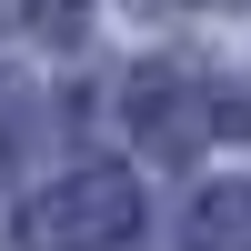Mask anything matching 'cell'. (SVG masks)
<instances>
[{
  "label": "cell",
  "instance_id": "obj_1",
  "mask_svg": "<svg viewBox=\"0 0 251 251\" xmlns=\"http://www.w3.org/2000/svg\"><path fill=\"white\" fill-rule=\"evenodd\" d=\"M131 231H141V181L111 171V161H80V171L40 181V191L10 211V241L20 251H111Z\"/></svg>",
  "mask_w": 251,
  "mask_h": 251
},
{
  "label": "cell",
  "instance_id": "obj_2",
  "mask_svg": "<svg viewBox=\"0 0 251 251\" xmlns=\"http://www.w3.org/2000/svg\"><path fill=\"white\" fill-rule=\"evenodd\" d=\"M121 111H131V131H141V151H151V161H191L201 141L221 131V111H211V80H201L191 60H141Z\"/></svg>",
  "mask_w": 251,
  "mask_h": 251
},
{
  "label": "cell",
  "instance_id": "obj_3",
  "mask_svg": "<svg viewBox=\"0 0 251 251\" xmlns=\"http://www.w3.org/2000/svg\"><path fill=\"white\" fill-rule=\"evenodd\" d=\"M191 251H251V181H221L191 211Z\"/></svg>",
  "mask_w": 251,
  "mask_h": 251
},
{
  "label": "cell",
  "instance_id": "obj_4",
  "mask_svg": "<svg viewBox=\"0 0 251 251\" xmlns=\"http://www.w3.org/2000/svg\"><path fill=\"white\" fill-rule=\"evenodd\" d=\"M20 20H30L40 40H60V30H80V0H20Z\"/></svg>",
  "mask_w": 251,
  "mask_h": 251
},
{
  "label": "cell",
  "instance_id": "obj_5",
  "mask_svg": "<svg viewBox=\"0 0 251 251\" xmlns=\"http://www.w3.org/2000/svg\"><path fill=\"white\" fill-rule=\"evenodd\" d=\"M221 121H231V131H241V141H251V91H241V100H231V111H221Z\"/></svg>",
  "mask_w": 251,
  "mask_h": 251
},
{
  "label": "cell",
  "instance_id": "obj_6",
  "mask_svg": "<svg viewBox=\"0 0 251 251\" xmlns=\"http://www.w3.org/2000/svg\"><path fill=\"white\" fill-rule=\"evenodd\" d=\"M141 10H171V0H141Z\"/></svg>",
  "mask_w": 251,
  "mask_h": 251
}]
</instances>
